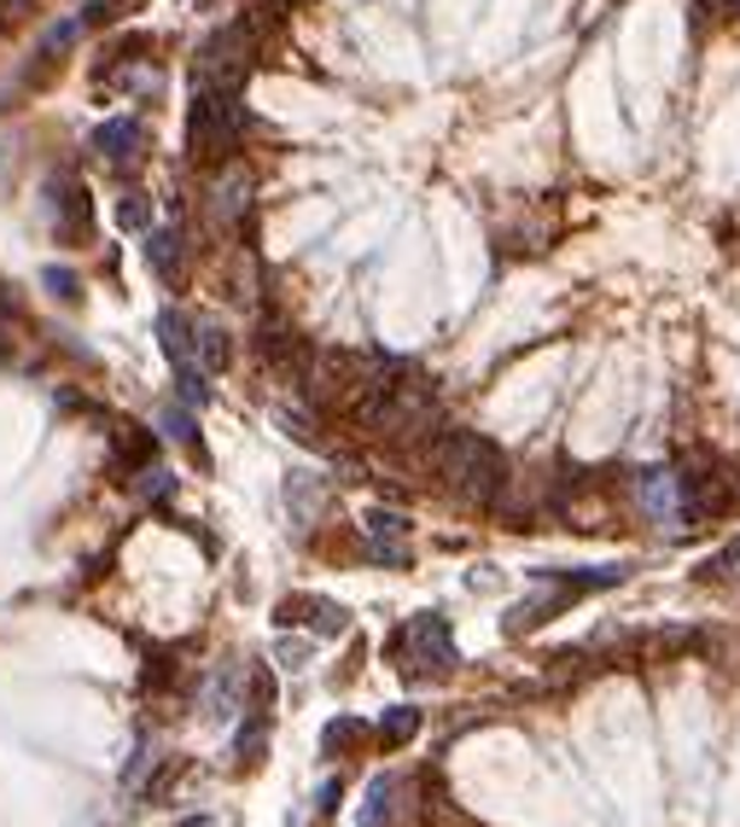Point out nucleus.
<instances>
[{
    "label": "nucleus",
    "mask_w": 740,
    "mask_h": 827,
    "mask_svg": "<svg viewBox=\"0 0 740 827\" xmlns=\"http://www.w3.org/2000/svg\"><path fill=\"white\" fill-rule=\"evenodd\" d=\"M117 222L122 227H147V198H122L117 204Z\"/></svg>",
    "instance_id": "obj_28"
},
{
    "label": "nucleus",
    "mask_w": 740,
    "mask_h": 827,
    "mask_svg": "<svg viewBox=\"0 0 740 827\" xmlns=\"http://www.w3.org/2000/svg\"><path fill=\"white\" fill-rule=\"evenodd\" d=\"M390 658L408 681H438L455 670V641H449L443 612H420L415 624H403L397 641H390Z\"/></svg>",
    "instance_id": "obj_3"
},
{
    "label": "nucleus",
    "mask_w": 740,
    "mask_h": 827,
    "mask_svg": "<svg viewBox=\"0 0 740 827\" xmlns=\"http://www.w3.org/2000/svg\"><path fill=\"white\" fill-rule=\"evenodd\" d=\"M140 495H147V502H158V507H170V502H175V479L152 461L147 472H140Z\"/></svg>",
    "instance_id": "obj_23"
},
{
    "label": "nucleus",
    "mask_w": 740,
    "mask_h": 827,
    "mask_svg": "<svg viewBox=\"0 0 740 827\" xmlns=\"http://www.w3.org/2000/svg\"><path fill=\"white\" fill-rule=\"evenodd\" d=\"M734 571H740V536H734L723 554H711V560L694 571V577H700V583H723V577H734Z\"/></svg>",
    "instance_id": "obj_22"
},
{
    "label": "nucleus",
    "mask_w": 740,
    "mask_h": 827,
    "mask_svg": "<svg viewBox=\"0 0 740 827\" xmlns=\"http://www.w3.org/2000/svg\"><path fill=\"white\" fill-rule=\"evenodd\" d=\"M94 152L106 158V170L135 175L140 158H147V122H140V117H111V122H99V129H94Z\"/></svg>",
    "instance_id": "obj_7"
},
{
    "label": "nucleus",
    "mask_w": 740,
    "mask_h": 827,
    "mask_svg": "<svg viewBox=\"0 0 740 827\" xmlns=\"http://www.w3.org/2000/svg\"><path fill=\"white\" fill-rule=\"evenodd\" d=\"M163 438H175V443H181V449H187L193 461H199V466H211V454H204V438L193 431V408H187V402L163 408Z\"/></svg>",
    "instance_id": "obj_18"
},
{
    "label": "nucleus",
    "mask_w": 740,
    "mask_h": 827,
    "mask_svg": "<svg viewBox=\"0 0 740 827\" xmlns=\"http://www.w3.org/2000/svg\"><path fill=\"white\" fill-rule=\"evenodd\" d=\"M147 268L170 286V292H187V280H193V239L187 234H175V227H147Z\"/></svg>",
    "instance_id": "obj_8"
},
{
    "label": "nucleus",
    "mask_w": 740,
    "mask_h": 827,
    "mask_svg": "<svg viewBox=\"0 0 740 827\" xmlns=\"http://www.w3.org/2000/svg\"><path fill=\"white\" fill-rule=\"evenodd\" d=\"M321 502H326V479H303V472L286 479V507L298 513V525H315V507Z\"/></svg>",
    "instance_id": "obj_16"
},
{
    "label": "nucleus",
    "mask_w": 740,
    "mask_h": 827,
    "mask_svg": "<svg viewBox=\"0 0 740 827\" xmlns=\"http://www.w3.org/2000/svg\"><path fill=\"white\" fill-rule=\"evenodd\" d=\"M367 734H374V729H367L362 717H333V722H326V734H321V752L326 758H356L367 747Z\"/></svg>",
    "instance_id": "obj_15"
},
{
    "label": "nucleus",
    "mask_w": 740,
    "mask_h": 827,
    "mask_svg": "<svg viewBox=\"0 0 740 827\" xmlns=\"http://www.w3.org/2000/svg\"><path fill=\"white\" fill-rule=\"evenodd\" d=\"M420 461H426L431 479L455 495V502H466V507H496L502 490H507V461H502V449L490 443V438H479V431L438 426V431L420 443Z\"/></svg>",
    "instance_id": "obj_1"
},
{
    "label": "nucleus",
    "mask_w": 740,
    "mask_h": 827,
    "mask_svg": "<svg viewBox=\"0 0 740 827\" xmlns=\"http://www.w3.org/2000/svg\"><path fill=\"white\" fill-rule=\"evenodd\" d=\"M193 344H199V367H204V374H228V367H234V333L222 321L199 315L193 321Z\"/></svg>",
    "instance_id": "obj_12"
},
{
    "label": "nucleus",
    "mask_w": 740,
    "mask_h": 827,
    "mask_svg": "<svg viewBox=\"0 0 740 827\" xmlns=\"http://www.w3.org/2000/svg\"><path fill=\"white\" fill-rule=\"evenodd\" d=\"M199 699H204V717H228V711H239V699H245V665L216 670V676L199 688Z\"/></svg>",
    "instance_id": "obj_13"
},
{
    "label": "nucleus",
    "mask_w": 740,
    "mask_h": 827,
    "mask_svg": "<svg viewBox=\"0 0 740 827\" xmlns=\"http://www.w3.org/2000/svg\"><path fill=\"white\" fill-rule=\"evenodd\" d=\"M275 624L280 630H315L326 641H339V635H351V612H344L339 601H326V594H280V606H275Z\"/></svg>",
    "instance_id": "obj_6"
},
{
    "label": "nucleus",
    "mask_w": 740,
    "mask_h": 827,
    "mask_svg": "<svg viewBox=\"0 0 740 827\" xmlns=\"http://www.w3.org/2000/svg\"><path fill=\"white\" fill-rule=\"evenodd\" d=\"M415 734H420V706H390V711L374 722V740H379L385 752H403Z\"/></svg>",
    "instance_id": "obj_14"
},
{
    "label": "nucleus",
    "mask_w": 740,
    "mask_h": 827,
    "mask_svg": "<svg viewBox=\"0 0 740 827\" xmlns=\"http://www.w3.org/2000/svg\"><path fill=\"white\" fill-rule=\"evenodd\" d=\"M251 350H257V362L269 367L275 379H303L315 367L310 333H303L292 315H280V309H262V321H257V333H251Z\"/></svg>",
    "instance_id": "obj_4"
},
{
    "label": "nucleus",
    "mask_w": 740,
    "mask_h": 827,
    "mask_svg": "<svg viewBox=\"0 0 740 827\" xmlns=\"http://www.w3.org/2000/svg\"><path fill=\"white\" fill-rule=\"evenodd\" d=\"M647 647L659 653V658H671V653H694V647H700V630H665V635H653Z\"/></svg>",
    "instance_id": "obj_24"
},
{
    "label": "nucleus",
    "mask_w": 740,
    "mask_h": 827,
    "mask_svg": "<svg viewBox=\"0 0 740 827\" xmlns=\"http://www.w3.org/2000/svg\"><path fill=\"white\" fill-rule=\"evenodd\" d=\"M397 793H403V781L397 775H379L374 787H367V804H362V821L356 827H385L390 816H397Z\"/></svg>",
    "instance_id": "obj_17"
},
{
    "label": "nucleus",
    "mask_w": 740,
    "mask_h": 827,
    "mask_svg": "<svg viewBox=\"0 0 740 827\" xmlns=\"http://www.w3.org/2000/svg\"><path fill=\"white\" fill-rule=\"evenodd\" d=\"M181 827H216V816H187V821H181Z\"/></svg>",
    "instance_id": "obj_29"
},
{
    "label": "nucleus",
    "mask_w": 740,
    "mask_h": 827,
    "mask_svg": "<svg viewBox=\"0 0 740 827\" xmlns=\"http://www.w3.org/2000/svg\"><path fill=\"white\" fill-rule=\"evenodd\" d=\"M53 227H58V245H71V251H82V245H94L99 234V211H94V193L82 187V181H58L53 187Z\"/></svg>",
    "instance_id": "obj_5"
},
{
    "label": "nucleus",
    "mask_w": 740,
    "mask_h": 827,
    "mask_svg": "<svg viewBox=\"0 0 740 827\" xmlns=\"http://www.w3.org/2000/svg\"><path fill=\"white\" fill-rule=\"evenodd\" d=\"M111 461H117V479H140V472L158 461V431L140 426V420H117L111 426Z\"/></svg>",
    "instance_id": "obj_10"
},
{
    "label": "nucleus",
    "mask_w": 740,
    "mask_h": 827,
    "mask_svg": "<svg viewBox=\"0 0 740 827\" xmlns=\"http://www.w3.org/2000/svg\"><path fill=\"white\" fill-rule=\"evenodd\" d=\"M717 18H740V0H723V12H717Z\"/></svg>",
    "instance_id": "obj_30"
},
{
    "label": "nucleus",
    "mask_w": 740,
    "mask_h": 827,
    "mask_svg": "<svg viewBox=\"0 0 740 827\" xmlns=\"http://www.w3.org/2000/svg\"><path fill=\"white\" fill-rule=\"evenodd\" d=\"M30 24V0H0V30H18Z\"/></svg>",
    "instance_id": "obj_27"
},
{
    "label": "nucleus",
    "mask_w": 740,
    "mask_h": 827,
    "mask_svg": "<svg viewBox=\"0 0 740 827\" xmlns=\"http://www.w3.org/2000/svg\"><path fill=\"white\" fill-rule=\"evenodd\" d=\"M269 758V717H251V729H239V770H262Z\"/></svg>",
    "instance_id": "obj_20"
},
{
    "label": "nucleus",
    "mask_w": 740,
    "mask_h": 827,
    "mask_svg": "<svg viewBox=\"0 0 740 827\" xmlns=\"http://www.w3.org/2000/svg\"><path fill=\"white\" fill-rule=\"evenodd\" d=\"M147 0H88V12H82V30H111L122 18H135Z\"/></svg>",
    "instance_id": "obj_19"
},
{
    "label": "nucleus",
    "mask_w": 740,
    "mask_h": 827,
    "mask_svg": "<svg viewBox=\"0 0 740 827\" xmlns=\"http://www.w3.org/2000/svg\"><path fill=\"white\" fill-rule=\"evenodd\" d=\"M275 658H280L286 670H303V665H310V641H280Z\"/></svg>",
    "instance_id": "obj_26"
},
{
    "label": "nucleus",
    "mask_w": 740,
    "mask_h": 827,
    "mask_svg": "<svg viewBox=\"0 0 740 827\" xmlns=\"http://www.w3.org/2000/svg\"><path fill=\"white\" fill-rule=\"evenodd\" d=\"M286 7H292V12H303V7H315V0H286Z\"/></svg>",
    "instance_id": "obj_31"
},
{
    "label": "nucleus",
    "mask_w": 740,
    "mask_h": 827,
    "mask_svg": "<svg viewBox=\"0 0 740 827\" xmlns=\"http://www.w3.org/2000/svg\"><path fill=\"white\" fill-rule=\"evenodd\" d=\"M245 94H222V88H193V111H187V158L204 175H222L228 163L245 158Z\"/></svg>",
    "instance_id": "obj_2"
},
{
    "label": "nucleus",
    "mask_w": 740,
    "mask_h": 827,
    "mask_svg": "<svg viewBox=\"0 0 740 827\" xmlns=\"http://www.w3.org/2000/svg\"><path fill=\"white\" fill-rule=\"evenodd\" d=\"M82 24H65V30H53L47 41L35 47V58L24 71H18V94H41V88H53L58 82V71H65V47H71V35H76Z\"/></svg>",
    "instance_id": "obj_11"
},
{
    "label": "nucleus",
    "mask_w": 740,
    "mask_h": 827,
    "mask_svg": "<svg viewBox=\"0 0 740 827\" xmlns=\"http://www.w3.org/2000/svg\"><path fill=\"white\" fill-rule=\"evenodd\" d=\"M41 286H53V292L65 298V303H82V280L65 275V268H47V275H41Z\"/></svg>",
    "instance_id": "obj_25"
},
{
    "label": "nucleus",
    "mask_w": 740,
    "mask_h": 827,
    "mask_svg": "<svg viewBox=\"0 0 740 827\" xmlns=\"http://www.w3.org/2000/svg\"><path fill=\"white\" fill-rule=\"evenodd\" d=\"M245 688H251V717H269L275 711V676L262 665H245Z\"/></svg>",
    "instance_id": "obj_21"
},
{
    "label": "nucleus",
    "mask_w": 740,
    "mask_h": 827,
    "mask_svg": "<svg viewBox=\"0 0 740 827\" xmlns=\"http://www.w3.org/2000/svg\"><path fill=\"white\" fill-rule=\"evenodd\" d=\"M635 502H642L653 519H688V507H683V472H676V466L635 472Z\"/></svg>",
    "instance_id": "obj_9"
}]
</instances>
